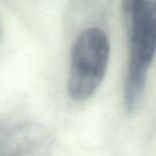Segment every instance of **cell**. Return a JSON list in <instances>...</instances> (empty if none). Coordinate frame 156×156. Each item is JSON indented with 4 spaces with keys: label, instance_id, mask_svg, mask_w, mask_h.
Here are the masks:
<instances>
[{
    "label": "cell",
    "instance_id": "obj_1",
    "mask_svg": "<svg viewBox=\"0 0 156 156\" xmlns=\"http://www.w3.org/2000/svg\"><path fill=\"white\" fill-rule=\"evenodd\" d=\"M111 45L107 35L99 27H87L76 35L71 51L67 91L74 101L90 98L106 73Z\"/></svg>",
    "mask_w": 156,
    "mask_h": 156
},
{
    "label": "cell",
    "instance_id": "obj_2",
    "mask_svg": "<svg viewBox=\"0 0 156 156\" xmlns=\"http://www.w3.org/2000/svg\"><path fill=\"white\" fill-rule=\"evenodd\" d=\"M129 56L123 88V105L129 114L139 106L148 71L156 55V0L149 14L127 30Z\"/></svg>",
    "mask_w": 156,
    "mask_h": 156
},
{
    "label": "cell",
    "instance_id": "obj_3",
    "mask_svg": "<svg viewBox=\"0 0 156 156\" xmlns=\"http://www.w3.org/2000/svg\"><path fill=\"white\" fill-rule=\"evenodd\" d=\"M49 134L44 126L25 122L6 129L0 136V156H45Z\"/></svg>",
    "mask_w": 156,
    "mask_h": 156
},
{
    "label": "cell",
    "instance_id": "obj_4",
    "mask_svg": "<svg viewBox=\"0 0 156 156\" xmlns=\"http://www.w3.org/2000/svg\"><path fill=\"white\" fill-rule=\"evenodd\" d=\"M152 3L150 0H122V13L126 30L139 23L150 12Z\"/></svg>",
    "mask_w": 156,
    "mask_h": 156
}]
</instances>
